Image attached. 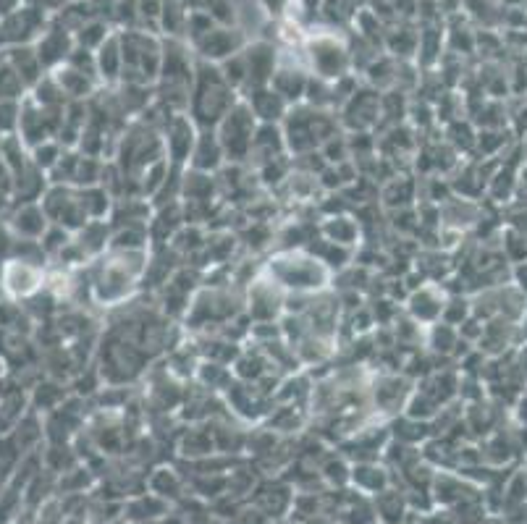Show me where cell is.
I'll return each mask as SVG.
<instances>
[{"mask_svg":"<svg viewBox=\"0 0 527 524\" xmlns=\"http://www.w3.org/2000/svg\"><path fill=\"white\" fill-rule=\"evenodd\" d=\"M239 97L242 95L223 79L218 63H195V82H192L187 113L197 129H215L221 124V118L239 103Z\"/></svg>","mask_w":527,"mask_h":524,"instance_id":"6da1fadb","label":"cell"},{"mask_svg":"<svg viewBox=\"0 0 527 524\" xmlns=\"http://www.w3.org/2000/svg\"><path fill=\"white\" fill-rule=\"evenodd\" d=\"M263 276L271 278L284 294H318L328 289L333 273L307 249H281L268 257Z\"/></svg>","mask_w":527,"mask_h":524,"instance_id":"7a4b0ae2","label":"cell"},{"mask_svg":"<svg viewBox=\"0 0 527 524\" xmlns=\"http://www.w3.org/2000/svg\"><path fill=\"white\" fill-rule=\"evenodd\" d=\"M336 129H339V116L307 103L292 105L286 111L284 121H281L289 158H299V155L320 150L328 139L336 137Z\"/></svg>","mask_w":527,"mask_h":524,"instance_id":"3957f363","label":"cell"},{"mask_svg":"<svg viewBox=\"0 0 527 524\" xmlns=\"http://www.w3.org/2000/svg\"><path fill=\"white\" fill-rule=\"evenodd\" d=\"M118 40H121V58H124L121 82L155 87L160 61H163V42L155 37V32H145V29L118 32Z\"/></svg>","mask_w":527,"mask_h":524,"instance_id":"277c9868","label":"cell"},{"mask_svg":"<svg viewBox=\"0 0 527 524\" xmlns=\"http://www.w3.org/2000/svg\"><path fill=\"white\" fill-rule=\"evenodd\" d=\"M260 121L255 118L252 108L244 97L221 118V124L215 126V137L221 142L223 155H226V166H244L250 160L252 139Z\"/></svg>","mask_w":527,"mask_h":524,"instance_id":"5b68a950","label":"cell"},{"mask_svg":"<svg viewBox=\"0 0 527 524\" xmlns=\"http://www.w3.org/2000/svg\"><path fill=\"white\" fill-rule=\"evenodd\" d=\"M307 50H310V63H313V71L318 79L336 82V79L349 74V63H352L349 48L333 35L310 37Z\"/></svg>","mask_w":527,"mask_h":524,"instance_id":"8992f818","label":"cell"},{"mask_svg":"<svg viewBox=\"0 0 527 524\" xmlns=\"http://www.w3.org/2000/svg\"><path fill=\"white\" fill-rule=\"evenodd\" d=\"M197 124L189 118V113H174L166 118V124L160 126L163 134V147H166V158L174 168H187L192 147L197 142Z\"/></svg>","mask_w":527,"mask_h":524,"instance_id":"52a82bcc","label":"cell"},{"mask_svg":"<svg viewBox=\"0 0 527 524\" xmlns=\"http://www.w3.org/2000/svg\"><path fill=\"white\" fill-rule=\"evenodd\" d=\"M336 116H339V124L354 134L370 131L373 126L381 124V92L373 87H365V90L357 87Z\"/></svg>","mask_w":527,"mask_h":524,"instance_id":"ba28073f","label":"cell"},{"mask_svg":"<svg viewBox=\"0 0 527 524\" xmlns=\"http://www.w3.org/2000/svg\"><path fill=\"white\" fill-rule=\"evenodd\" d=\"M250 291H247V307L244 312L250 315V320L255 323H278V318L284 315V304H286V294L278 289L276 283L271 281L268 276H260L255 281H250Z\"/></svg>","mask_w":527,"mask_h":524,"instance_id":"9c48e42d","label":"cell"},{"mask_svg":"<svg viewBox=\"0 0 527 524\" xmlns=\"http://www.w3.org/2000/svg\"><path fill=\"white\" fill-rule=\"evenodd\" d=\"M244 63V90L242 97L252 90L268 87L273 79V71L278 66V53L271 42H252L239 50Z\"/></svg>","mask_w":527,"mask_h":524,"instance_id":"30bf717a","label":"cell"},{"mask_svg":"<svg viewBox=\"0 0 527 524\" xmlns=\"http://www.w3.org/2000/svg\"><path fill=\"white\" fill-rule=\"evenodd\" d=\"M244 45H247V42H244L239 29L218 27V24H215L210 32H205L200 40L192 42V48L197 50L200 61H208V63H223L226 58L236 56Z\"/></svg>","mask_w":527,"mask_h":524,"instance_id":"8fae6325","label":"cell"},{"mask_svg":"<svg viewBox=\"0 0 527 524\" xmlns=\"http://www.w3.org/2000/svg\"><path fill=\"white\" fill-rule=\"evenodd\" d=\"M45 29V14L35 8H16L14 14L3 16L0 21V42L3 45H27L32 37L42 35Z\"/></svg>","mask_w":527,"mask_h":524,"instance_id":"7c38bea8","label":"cell"},{"mask_svg":"<svg viewBox=\"0 0 527 524\" xmlns=\"http://www.w3.org/2000/svg\"><path fill=\"white\" fill-rule=\"evenodd\" d=\"M444 304L446 291H441V286H436V283H423L420 289H412L410 299H407V315H410L417 325L428 328V325L441 320Z\"/></svg>","mask_w":527,"mask_h":524,"instance_id":"4fadbf2b","label":"cell"},{"mask_svg":"<svg viewBox=\"0 0 527 524\" xmlns=\"http://www.w3.org/2000/svg\"><path fill=\"white\" fill-rule=\"evenodd\" d=\"M77 48L74 32L69 27H50L45 29L37 40V58H40L42 69H58L69 61L71 50Z\"/></svg>","mask_w":527,"mask_h":524,"instance_id":"5bb4252c","label":"cell"},{"mask_svg":"<svg viewBox=\"0 0 527 524\" xmlns=\"http://www.w3.org/2000/svg\"><path fill=\"white\" fill-rule=\"evenodd\" d=\"M226 166V155H223V147L215 137V129H200L197 131V142L192 147V155H189V166L192 171L202 173H218Z\"/></svg>","mask_w":527,"mask_h":524,"instance_id":"9a60e30c","label":"cell"},{"mask_svg":"<svg viewBox=\"0 0 527 524\" xmlns=\"http://www.w3.org/2000/svg\"><path fill=\"white\" fill-rule=\"evenodd\" d=\"M174 504H168L166 498L155 493H134L129 501H124V522L142 524V522H160L171 514Z\"/></svg>","mask_w":527,"mask_h":524,"instance_id":"2e32d148","label":"cell"},{"mask_svg":"<svg viewBox=\"0 0 527 524\" xmlns=\"http://www.w3.org/2000/svg\"><path fill=\"white\" fill-rule=\"evenodd\" d=\"M244 100H247V105H250L252 113H255V118L260 121V124H281L286 111L292 108V105L286 103L284 97L273 90L271 84H268V87H260V90L247 92Z\"/></svg>","mask_w":527,"mask_h":524,"instance_id":"e0dca14e","label":"cell"},{"mask_svg":"<svg viewBox=\"0 0 527 524\" xmlns=\"http://www.w3.org/2000/svg\"><path fill=\"white\" fill-rule=\"evenodd\" d=\"M410 380L399 378V375H381L375 380L373 401L381 412H404V404L412 393Z\"/></svg>","mask_w":527,"mask_h":524,"instance_id":"ac0fdd59","label":"cell"},{"mask_svg":"<svg viewBox=\"0 0 527 524\" xmlns=\"http://www.w3.org/2000/svg\"><path fill=\"white\" fill-rule=\"evenodd\" d=\"M349 485L360 490L362 496H378L391 488V472L378 462H357L349 472Z\"/></svg>","mask_w":527,"mask_h":524,"instance_id":"d6986e66","label":"cell"},{"mask_svg":"<svg viewBox=\"0 0 527 524\" xmlns=\"http://www.w3.org/2000/svg\"><path fill=\"white\" fill-rule=\"evenodd\" d=\"M95 66H98V79L103 87H116L121 82L124 58H121V40L116 32H111L108 40L95 50Z\"/></svg>","mask_w":527,"mask_h":524,"instance_id":"ffe728a7","label":"cell"},{"mask_svg":"<svg viewBox=\"0 0 527 524\" xmlns=\"http://www.w3.org/2000/svg\"><path fill=\"white\" fill-rule=\"evenodd\" d=\"M310 76L305 69H292V66H276L271 79V87L284 97L289 105H297L305 100V90Z\"/></svg>","mask_w":527,"mask_h":524,"instance_id":"44dd1931","label":"cell"},{"mask_svg":"<svg viewBox=\"0 0 527 524\" xmlns=\"http://www.w3.org/2000/svg\"><path fill=\"white\" fill-rule=\"evenodd\" d=\"M320 239L352 249L354 244L360 242V223L354 221L352 215H328V218H323V223H320Z\"/></svg>","mask_w":527,"mask_h":524,"instance_id":"7402d4cb","label":"cell"},{"mask_svg":"<svg viewBox=\"0 0 527 524\" xmlns=\"http://www.w3.org/2000/svg\"><path fill=\"white\" fill-rule=\"evenodd\" d=\"M147 488L155 496L166 498L168 504H179L181 498L187 496V477L176 472L174 467H158L147 480Z\"/></svg>","mask_w":527,"mask_h":524,"instance_id":"603a6c76","label":"cell"},{"mask_svg":"<svg viewBox=\"0 0 527 524\" xmlns=\"http://www.w3.org/2000/svg\"><path fill=\"white\" fill-rule=\"evenodd\" d=\"M11 226L16 228V234L27 236L29 242H37V239L48 231L50 221L48 215H45V210H42L40 202H24Z\"/></svg>","mask_w":527,"mask_h":524,"instance_id":"cb8c5ba5","label":"cell"},{"mask_svg":"<svg viewBox=\"0 0 527 524\" xmlns=\"http://www.w3.org/2000/svg\"><path fill=\"white\" fill-rule=\"evenodd\" d=\"M318 472L328 485H333V488H347L352 464L347 462V456L344 454H336V451H331V454L326 456V462H320Z\"/></svg>","mask_w":527,"mask_h":524,"instance_id":"d4e9b609","label":"cell"},{"mask_svg":"<svg viewBox=\"0 0 527 524\" xmlns=\"http://www.w3.org/2000/svg\"><path fill=\"white\" fill-rule=\"evenodd\" d=\"M200 11H205L218 27H234L236 24L234 0H202Z\"/></svg>","mask_w":527,"mask_h":524,"instance_id":"484cf974","label":"cell"},{"mask_svg":"<svg viewBox=\"0 0 527 524\" xmlns=\"http://www.w3.org/2000/svg\"><path fill=\"white\" fill-rule=\"evenodd\" d=\"M520 192L527 194V160H522L520 173H517V194Z\"/></svg>","mask_w":527,"mask_h":524,"instance_id":"4316f807","label":"cell"},{"mask_svg":"<svg viewBox=\"0 0 527 524\" xmlns=\"http://www.w3.org/2000/svg\"><path fill=\"white\" fill-rule=\"evenodd\" d=\"M21 0H0V16H8L14 14L16 8H19Z\"/></svg>","mask_w":527,"mask_h":524,"instance_id":"83f0119b","label":"cell"},{"mask_svg":"<svg viewBox=\"0 0 527 524\" xmlns=\"http://www.w3.org/2000/svg\"><path fill=\"white\" fill-rule=\"evenodd\" d=\"M160 524H189L187 519H184V514L176 509H171V514H168L166 519H160Z\"/></svg>","mask_w":527,"mask_h":524,"instance_id":"f1b7e54d","label":"cell"},{"mask_svg":"<svg viewBox=\"0 0 527 524\" xmlns=\"http://www.w3.org/2000/svg\"><path fill=\"white\" fill-rule=\"evenodd\" d=\"M265 8H271V14L273 11H281V8L286 6V0H260Z\"/></svg>","mask_w":527,"mask_h":524,"instance_id":"f546056e","label":"cell"},{"mask_svg":"<svg viewBox=\"0 0 527 524\" xmlns=\"http://www.w3.org/2000/svg\"><path fill=\"white\" fill-rule=\"evenodd\" d=\"M320 3H323V0H302V6H305L307 14H315V11H320Z\"/></svg>","mask_w":527,"mask_h":524,"instance_id":"4dcf8cb0","label":"cell"},{"mask_svg":"<svg viewBox=\"0 0 527 524\" xmlns=\"http://www.w3.org/2000/svg\"><path fill=\"white\" fill-rule=\"evenodd\" d=\"M520 152H522V158L527 160V131L522 134V142H520Z\"/></svg>","mask_w":527,"mask_h":524,"instance_id":"1f68e13d","label":"cell"},{"mask_svg":"<svg viewBox=\"0 0 527 524\" xmlns=\"http://www.w3.org/2000/svg\"><path fill=\"white\" fill-rule=\"evenodd\" d=\"M370 524H381V522H378V519H375V522H370Z\"/></svg>","mask_w":527,"mask_h":524,"instance_id":"d6a6232c","label":"cell"}]
</instances>
